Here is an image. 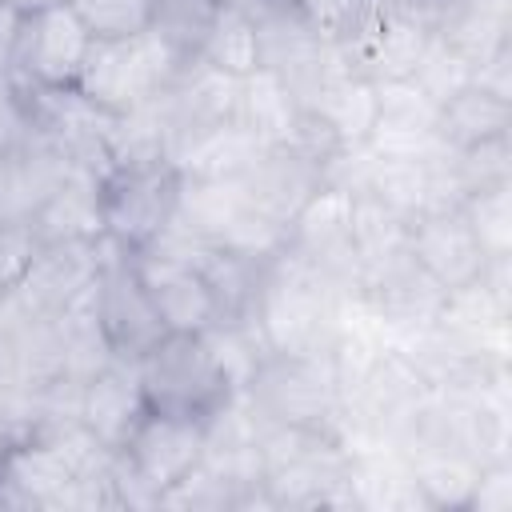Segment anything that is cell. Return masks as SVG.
Here are the masks:
<instances>
[{
    "instance_id": "1",
    "label": "cell",
    "mask_w": 512,
    "mask_h": 512,
    "mask_svg": "<svg viewBox=\"0 0 512 512\" xmlns=\"http://www.w3.org/2000/svg\"><path fill=\"white\" fill-rule=\"evenodd\" d=\"M188 60L172 52L152 28L128 40H92L76 92L104 116H120L172 88Z\"/></svg>"
},
{
    "instance_id": "2",
    "label": "cell",
    "mask_w": 512,
    "mask_h": 512,
    "mask_svg": "<svg viewBox=\"0 0 512 512\" xmlns=\"http://www.w3.org/2000/svg\"><path fill=\"white\" fill-rule=\"evenodd\" d=\"M136 372H140L144 404L152 412L184 416L196 424H204L232 396L224 372L216 368V360L204 344V336H192V332L160 336L136 360Z\"/></svg>"
},
{
    "instance_id": "3",
    "label": "cell",
    "mask_w": 512,
    "mask_h": 512,
    "mask_svg": "<svg viewBox=\"0 0 512 512\" xmlns=\"http://www.w3.org/2000/svg\"><path fill=\"white\" fill-rule=\"evenodd\" d=\"M248 404L260 420L272 424H296V428H320L336 440V416H340V380L328 356H280L268 352L244 388ZM340 444V440H336Z\"/></svg>"
},
{
    "instance_id": "4",
    "label": "cell",
    "mask_w": 512,
    "mask_h": 512,
    "mask_svg": "<svg viewBox=\"0 0 512 512\" xmlns=\"http://www.w3.org/2000/svg\"><path fill=\"white\" fill-rule=\"evenodd\" d=\"M180 172L172 164L148 168H112L100 180V220L104 236L128 252H144L176 216Z\"/></svg>"
},
{
    "instance_id": "5",
    "label": "cell",
    "mask_w": 512,
    "mask_h": 512,
    "mask_svg": "<svg viewBox=\"0 0 512 512\" xmlns=\"http://www.w3.org/2000/svg\"><path fill=\"white\" fill-rule=\"evenodd\" d=\"M132 256L124 244H116L112 236H100V280H96V316L100 328L112 344V352L120 360H140L160 336H168L160 312L152 308Z\"/></svg>"
},
{
    "instance_id": "6",
    "label": "cell",
    "mask_w": 512,
    "mask_h": 512,
    "mask_svg": "<svg viewBox=\"0 0 512 512\" xmlns=\"http://www.w3.org/2000/svg\"><path fill=\"white\" fill-rule=\"evenodd\" d=\"M88 48L92 36L68 8V0L28 12L4 76L28 88H76Z\"/></svg>"
},
{
    "instance_id": "7",
    "label": "cell",
    "mask_w": 512,
    "mask_h": 512,
    "mask_svg": "<svg viewBox=\"0 0 512 512\" xmlns=\"http://www.w3.org/2000/svg\"><path fill=\"white\" fill-rule=\"evenodd\" d=\"M200 452H204V424L152 408L140 416V424L120 448L128 468L156 492V508H160V492L184 480L200 464Z\"/></svg>"
},
{
    "instance_id": "8",
    "label": "cell",
    "mask_w": 512,
    "mask_h": 512,
    "mask_svg": "<svg viewBox=\"0 0 512 512\" xmlns=\"http://www.w3.org/2000/svg\"><path fill=\"white\" fill-rule=\"evenodd\" d=\"M408 252L444 292L476 284L492 264L460 208L416 216L408 228Z\"/></svg>"
},
{
    "instance_id": "9",
    "label": "cell",
    "mask_w": 512,
    "mask_h": 512,
    "mask_svg": "<svg viewBox=\"0 0 512 512\" xmlns=\"http://www.w3.org/2000/svg\"><path fill=\"white\" fill-rule=\"evenodd\" d=\"M100 240H68V244H36L16 288L40 304L44 312H64L96 292L100 280Z\"/></svg>"
},
{
    "instance_id": "10",
    "label": "cell",
    "mask_w": 512,
    "mask_h": 512,
    "mask_svg": "<svg viewBox=\"0 0 512 512\" xmlns=\"http://www.w3.org/2000/svg\"><path fill=\"white\" fill-rule=\"evenodd\" d=\"M132 268H136V276H140V284H144V292H148V300L160 312L168 332L200 336L204 328L216 324V304H212V292H208L200 268L168 260L160 252H136Z\"/></svg>"
},
{
    "instance_id": "11",
    "label": "cell",
    "mask_w": 512,
    "mask_h": 512,
    "mask_svg": "<svg viewBox=\"0 0 512 512\" xmlns=\"http://www.w3.org/2000/svg\"><path fill=\"white\" fill-rule=\"evenodd\" d=\"M68 168H72V156L40 132L4 148L0 152V220L28 224V216L68 176Z\"/></svg>"
},
{
    "instance_id": "12",
    "label": "cell",
    "mask_w": 512,
    "mask_h": 512,
    "mask_svg": "<svg viewBox=\"0 0 512 512\" xmlns=\"http://www.w3.org/2000/svg\"><path fill=\"white\" fill-rule=\"evenodd\" d=\"M144 412H148V404L140 392L136 360L116 356L112 364H104L96 376H88L80 384V424L116 452L124 448V440L132 436V428L140 424Z\"/></svg>"
},
{
    "instance_id": "13",
    "label": "cell",
    "mask_w": 512,
    "mask_h": 512,
    "mask_svg": "<svg viewBox=\"0 0 512 512\" xmlns=\"http://www.w3.org/2000/svg\"><path fill=\"white\" fill-rule=\"evenodd\" d=\"M440 108L412 80H376V120L368 148L384 156H424L436 144Z\"/></svg>"
},
{
    "instance_id": "14",
    "label": "cell",
    "mask_w": 512,
    "mask_h": 512,
    "mask_svg": "<svg viewBox=\"0 0 512 512\" xmlns=\"http://www.w3.org/2000/svg\"><path fill=\"white\" fill-rule=\"evenodd\" d=\"M100 180L92 168L72 164L68 176L48 192V200L28 216V232L36 244H68V240H100Z\"/></svg>"
},
{
    "instance_id": "15",
    "label": "cell",
    "mask_w": 512,
    "mask_h": 512,
    "mask_svg": "<svg viewBox=\"0 0 512 512\" xmlns=\"http://www.w3.org/2000/svg\"><path fill=\"white\" fill-rule=\"evenodd\" d=\"M320 184H324L320 164L304 160L300 152H292V148H284V144H272V148L256 160V168L244 176L248 196H252L256 204H264L272 216H280L284 224L300 212V204H304Z\"/></svg>"
},
{
    "instance_id": "16",
    "label": "cell",
    "mask_w": 512,
    "mask_h": 512,
    "mask_svg": "<svg viewBox=\"0 0 512 512\" xmlns=\"http://www.w3.org/2000/svg\"><path fill=\"white\" fill-rule=\"evenodd\" d=\"M508 128H512V100L488 92L476 80L468 88H460L448 104H440V116H436V136L452 148L508 136Z\"/></svg>"
},
{
    "instance_id": "17",
    "label": "cell",
    "mask_w": 512,
    "mask_h": 512,
    "mask_svg": "<svg viewBox=\"0 0 512 512\" xmlns=\"http://www.w3.org/2000/svg\"><path fill=\"white\" fill-rule=\"evenodd\" d=\"M104 160L108 168H148L168 164V128L160 112V96L144 100L120 116H108L104 128Z\"/></svg>"
},
{
    "instance_id": "18",
    "label": "cell",
    "mask_w": 512,
    "mask_h": 512,
    "mask_svg": "<svg viewBox=\"0 0 512 512\" xmlns=\"http://www.w3.org/2000/svg\"><path fill=\"white\" fill-rule=\"evenodd\" d=\"M300 112V100L292 96V88L272 72V68H256L248 76H240V96H236V124L248 128L260 144H284V136L292 132V120Z\"/></svg>"
},
{
    "instance_id": "19",
    "label": "cell",
    "mask_w": 512,
    "mask_h": 512,
    "mask_svg": "<svg viewBox=\"0 0 512 512\" xmlns=\"http://www.w3.org/2000/svg\"><path fill=\"white\" fill-rule=\"evenodd\" d=\"M264 152H268V144H260L248 128H240L236 120H228V124L204 132L176 160V172L180 176H204V180H244Z\"/></svg>"
},
{
    "instance_id": "20",
    "label": "cell",
    "mask_w": 512,
    "mask_h": 512,
    "mask_svg": "<svg viewBox=\"0 0 512 512\" xmlns=\"http://www.w3.org/2000/svg\"><path fill=\"white\" fill-rule=\"evenodd\" d=\"M304 108L320 112L340 136V144H368L372 120H376V84L364 76L336 72L304 100Z\"/></svg>"
},
{
    "instance_id": "21",
    "label": "cell",
    "mask_w": 512,
    "mask_h": 512,
    "mask_svg": "<svg viewBox=\"0 0 512 512\" xmlns=\"http://www.w3.org/2000/svg\"><path fill=\"white\" fill-rule=\"evenodd\" d=\"M356 196H372V200H380L384 208H392L404 220L428 216L432 192H428V164H424V156H384V152H372L364 188Z\"/></svg>"
},
{
    "instance_id": "22",
    "label": "cell",
    "mask_w": 512,
    "mask_h": 512,
    "mask_svg": "<svg viewBox=\"0 0 512 512\" xmlns=\"http://www.w3.org/2000/svg\"><path fill=\"white\" fill-rule=\"evenodd\" d=\"M248 200L244 180H204V176H180L176 192V220L204 236L208 244L220 240V232L232 224L240 204Z\"/></svg>"
},
{
    "instance_id": "23",
    "label": "cell",
    "mask_w": 512,
    "mask_h": 512,
    "mask_svg": "<svg viewBox=\"0 0 512 512\" xmlns=\"http://www.w3.org/2000/svg\"><path fill=\"white\" fill-rule=\"evenodd\" d=\"M408 468H412V484L428 508H468L476 476H480V464L464 452L408 456Z\"/></svg>"
},
{
    "instance_id": "24",
    "label": "cell",
    "mask_w": 512,
    "mask_h": 512,
    "mask_svg": "<svg viewBox=\"0 0 512 512\" xmlns=\"http://www.w3.org/2000/svg\"><path fill=\"white\" fill-rule=\"evenodd\" d=\"M200 60L228 72V76H248L260 68V36H256V20L232 4L216 8V20L200 44Z\"/></svg>"
},
{
    "instance_id": "25",
    "label": "cell",
    "mask_w": 512,
    "mask_h": 512,
    "mask_svg": "<svg viewBox=\"0 0 512 512\" xmlns=\"http://www.w3.org/2000/svg\"><path fill=\"white\" fill-rule=\"evenodd\" d=\"M408 228H412V220L396 216L380 200H372V196H356L352 200L348 236H352V252L360 260V268H372V264H380L388 256L408 252Z\"/></svg>"
},
{
    "instance_id": "26",
    "label": "cell",
    "mask_w": 512,
    "mask_h": 512,
    "mask_svg": "<svg viewBox=\"0 0 512 512\" xmlns=\"http://www.w3.org/2000/svg\"><path fill=\"white\" fill-rule=\"evenodd\" d=\"M428 40H432V28L400 20V16L388 12V28L380 32V40H376V48L364 64V80H372V84L376 80H408L420 64Z\"/></svg>"
},
{
    "instance_id": "27",
    "label": "cell",
    "mask_w": 512,
    "mask_h": 512,
    "mask_svg": "<svg viewBox=\"0 0 512 512\" xmlns=\"http://www.w3.org/2000/svg\"><path fill=\"white\" fill-rule=\"evenodd\" d=\"M216 0H152V32L184 60L200 56V44L216 20Z\"/></svg>"
},
{
    "instance_id": "28",
    "label": "cell",
    "mask_w": 512,
    "mask_h": 512,
    "mask_svg": "<svg viewBox=\"0 0 512 512\" xmlns=\"http://www.w3.org/2000/svg\"><path fill=\"white\" fill-rule=\"evenodd\" d=\"M508 196H512L508 184H500V188L472 192L460 204V212H464L468 228L476 232L480 248L488 252V260H508V248H512V200Z\"/></svg>"
},
{
    "instance_id": "29",
    "label": "cell",
    "mask_w": 512,
    "mask_h": 512,
    "mask_svg": "<svg viewBox=\"0 0 512 512\" xmlns=\"http://www.w3.org/2000/svg\"><path fill=\"white\" fill-rule=\"evenodd\" d=\"M472 72H476V64L464 60L456 48H448V44L432 32V40H428V48H424V56H420V64H416V72H412L408 80L440 108V104H448L460 88L472 84Z\"/></svg>"
},
{
    "instance_id": "30",
    "label": "cell",
    "mask_w": 512,
    "mask_h": 512,
    "mask_svg": "<svg viewBox=\"0 0 512 512\" xmlns=\"http://www.w3.org/2000/svg\"><path fill=\"white\" fill-rule=\"evenodd\" d=\"M92 40H128L148 32L152 0H68Z\"/></svg>"
},
{
    "instance_id": "31",
    "label": "cell",
    "mask_w": 512,
    "mask_h": 512,
    "mask_svg": "<svg viewBox=\"0 0 512 512\" xmlns=\"http://www.w3.org/2000/svg\"><path fill=\"white\" fill-rule=\"evenodd\" d=\"M456 172L472 192H484V188H500L512 180V148H508V136H492V140H480V144H468V148H456Z\"/></svg>"
},
{
    "instance_id": "32",
    "label": "cell",
    "mask_w": 512,
    "mask_h": 512,
    "mask_svg": "<svg viewBox=\"0 0 512 512\" xmlns=\"http://www.w3.org/2000/svg\"><path fill=\"white\" fill-rule=\"evenodd\" d=\"M468 508H480V512H508L512 508V464L508 460L480 464V476H476Z\"/></svg>"
},
{
    "instance_id": "33",
    "label": "cell",
    "mask_w": 512,
    "mask_h": 512,
    "mask_svg": "<svg viewBox=\"0 0 512 512\" xmlns=\"http://www.w3.org/2000/svg\"><path fill=\"white\" fill-rule=\"evenodd\" d=\"M288 4H292L316 32H324V36L332 40V32L344 24V16H348L360 0H288Z\"/></svg>"
},
{
    "instance_id": "34",
    "label": "cell",
    "mask_w": 512,
    "mask_h": 512,
    "mask_svg": "<svg viewBox=\"0 0 512 512\" xmlns=\"http://www.w3.org/2000/svg\"><path fill=\"white\" fill-rule=\"evenodd\" d=\"M380 4H384L392 16L412 20V24H424V28L436 32V24L444 20V12H448L452 0H380Z\"/></svg>"
},
{
    "instance_id": "35",
    "label": "cell",
    "mask_w": 512,
    "mask_h": 512,
    "mask_svg": "<svg viewBox=\"0 0 512 512\" xmlns=\"http://www.w3.org/2000/svg\"><path fill=\"white\" fill-rule=\"evenodd\" d=\"M24 16L12 0H0V76L8 72V60H12V48L20 40V28H24Z\"/></svg>"
},
{
    "instance_id": "36",
    "label": "cell",
    "mask_w": 512,
    "mask_h": 512,
    "mask_svg": "<svg viewBox=\"0 0 512 512\" xmlns=\"http://www.w3.org/2000/svg\"><path fill=\"white\" fill-rule=\"evenodd\" d=\"M16 440H20V436H16V428H12V424H8V416L0 412V460L8 456V448H12Z\"/></svg>"
},
{
    "instance_id": "37",
    "label": "cell",
    "mask_w": 512,
    "mask_h": 512,
    "mask_svg": "<svg viewBox=\"0 0 512 512\" xmlns=\"http://www.w3.org/2000/svg\"><path fill=\"white\" fill-rule=\"evenodd\" d=\"M20 12H40V8H52V4H64V0H12Z\"/></svg>"
},
{
    "instance_id": "38",
    "label": "cell",
    "mask_w": 512,
    "mask_h": 512,
    "mask_svg": "<svg viewBox=\"0 0 512 512\" xmlns=\"http://www.w3.org/2000/svg\"><path fill=\"white\" fill-rule=\"evenodd\" d=\"M0 380H4V352H0Z\"/></svg>"
},
{
    "instance_id": "39",
    "label": "cell",
    "mask_w": 512,
    "mask_h": 512,
    "mask_svg": "<svg viewBox=\"0 0 512 512\" xmlns=\"http://www.w3.org/2000/svg\"><path fill=\"white\" fill-rule=\"evenodd\" d=\"M0 232H4V220H0Z\"/></svg>"
}]
</instances>
